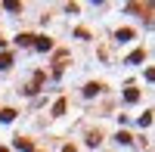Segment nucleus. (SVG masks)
Listing matches in <instances>:
<instances>
[{"label": "nucleus", "instance_id": "f257e3e1", "mask_svg": "<svg viewBox=\"0 0 155 152\" xmlns=\"http://www.w3.org/2000/svg\"><path fill=\"white\" fill-rule=\"evenodd\" d=\"M34 41H37V44H34L37 50H50V47H53V44H50V41H47V37H34Z\"/></svg>", "mask_w": 155, "mask_h": 152}, {"label": "nucleus", "instance_id": "0eeeda50", "mask_svg": "<svg viewBox=\"0 0 155 152\" xmlns=\"http://www.w3.org/2000/svg\"><path fill=\"white\" fill-rule=\"evenodd\" d=\"M146 78H149V81H155V68H149V71H146Z\"/></svg>", "mask_w": 155, "mask_h": 152}, {"label": "nucleus", "instance_id": "7ed1b4c3", "mask_svg": "<svg viewBox=\"0 0 155 152\" xmlns=\"http://www.w3.org/2000/svg\"><path fill=\"white\" fill-rule=\"evenodd\" d=\"M140 59H143V53H140V50H137V53H130V56H127V65H137Z\"/></svg>", "mask_w": 155, "mask_h": 152}, {"label": "nucleus", "instance_id": "20e7f679", "mask_svg": "<svg viewBox=\"0 0 155 152\" xmlns=\"http://www.w3.org/2000/svg\"><path fill=\"white\" fill-rule=\"evenodd\" d=\"M99 93V84H87V90H84V96H96Z\"/></svg>", "mask_w": 155, "mask_h": 152}, {"label": "nucleus", "instance_id": "6e6552de", "mask_svg": "<svg viewBox=\"0 0 155 152\" xmlns=\"http://www.w3.org/2000/svg\"><path fill=\"white\" fill-rule=\"evenodd\" d=\"M62 152H74V149H71V146H65V149H62Z\"/></svg>", "mask_w": 155, "mask_h": 152}, {"label": "nucleus", "instance_id": "39448f33", "mask_svg": "<svg viewBox=\"0 0 155 152\" xmlns=\"http://www.w3.org/2000/svg\"><path fill=\"white\" fill-rule=\"evenodd\" d=\"M130 37H134V31H130V28H124V31H118V41H130Z\"/></svg>", "mask_w": 155, "mask_h": 152}, {"label": "nucleus", "instance_id": "423d86ee", "mask_svg": "<svg viewBox=\"0 0 155 152\" xmlns=\"http://www.w3.org/2000/svg\"><path fill=\"white\" fill-rule=\"evenodd\" d=\"M137 96H140L137 90H127V93H124V99H127V103H137Z\"/></svg>", "mask_w": 155, "mask_h": 152}, {"label": "nucleus", "instance_id": "f03ea898", "mask_svg": "<svg viewBox=\"0 0 155 152\" xmlns=\"http://www.w3.org/2000/svg\"><path fill=\"white\" fill-rule=\"evenodd\" d=\"M12 118H16V112H12V109H3V112H0V121H12Z\"/></svg>", "mask_w": 155, "mask_h": 152}]
</instances>
